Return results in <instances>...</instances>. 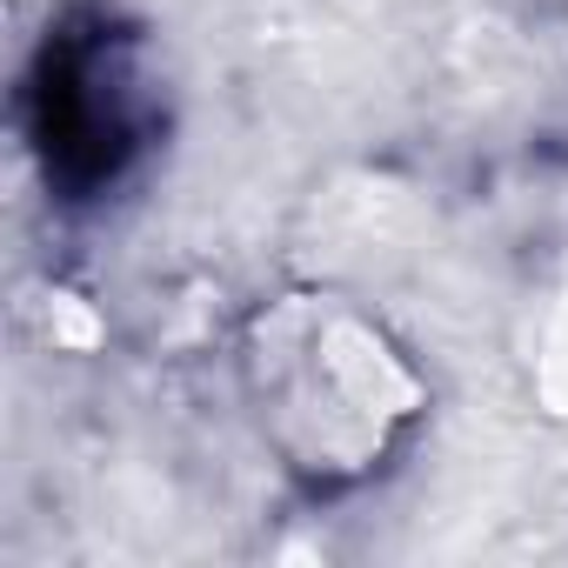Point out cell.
Wrapping results in <instances>:
<instances>
[{
	"label": "cell",
	"instance_id": "6da1fadb",
	"mask_svg": "<svg viewBox=\"0 0 568 568\" xmlns=\"http://www.w3.org/2000/svg\"><path fill=\"white\" fill-rule=\"evenodd\" d=\"M241 388L261 442L308 488L382 475L428 408L415 362L342 295L267 302L241 342Z\"/></svg>",
	"mask_w": 568,
	"mask_h": 568
}]
</instances>
